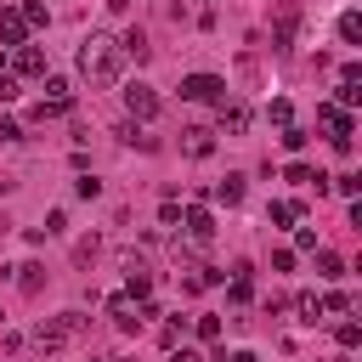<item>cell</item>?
<instances>
[{
  "label": "cell",
  "mask_w": 362,
  "mask_h": 362,
  "mask_svg": "<svg viewBox=\"0 0 362 362\" xmlns=\"http://www.w3.org/2000/svg\"><path fill=\"white\" fill-rule=\"evenodd\" d=\"M181 328H187V322H181V317H175V322H164V328H158V339H164V351H170V345H181Z\"/></svg>",
  "instance_id": "cell-34"
},
{
  "label": "cell",
  "mask_w": 362,
  "mask_h": 362,
  "mask_svg": "<svg viewBox=\"0 0 362 362\" xmlns=\"http://www.w3.org/2000/svg\"><path fill=\"white\" fill-rule=\"evenodd\" d=\"M356 102H362V90H356V85H345V79H339V96H334V107H345V113H351V107H356Z\"/></svg>",
  "instance_id": "cell-27"
},
{
  "label": "cell",
  "mask_w": 362,
  "mask_h": 362,
  "mask_svg": "<svg viewBox=\"0 0 362 362\" xmlns=\"http://www.w3.org/2000/svg\"><path fill=\"white\" fill-rule=\"evenodd\" d=\"M294 249L311 255V249H317V232H311V226H294Z\"/></svg>",
  "instance_id": "cell-33"
},
{
  "label": "cell",
  "mask_w": 362,
  "mask_h": 362,
  "mask_svg": "<svg viewBox=\"0 0 362 362\" xmlns=\"http://www.w3.org/2000/svg\"><path fill=\"white\" fill-rule=\"evenodd\" d=\"M0 45L11 51V45H28V17H23V6H0Z\"/></svg>",
  "instance_id": "cell-6"
},
{
  "label": "cell",
  "mask_w": 362,
  "mask_h": 362,
  "mask_svg": "<svg viewBox=\"0 0 362 362\" xmlns=\"http://www.w3.org/2000/svg\"><path fill=\"white\" fill-rule=\"evenodd\" d=\"M294 311H300V322H322V294H300Z\"/></svg>",
  "instance_id": "cell-20"
},
{
  "label": "cell",
  "mask_w": 362,
  "mask_h": 362,
  "mask_svg": "<svg viewBox=\"0 0 362 362\" xmlns=\"http://www.w3.org/2000/svg\"><path fill=\"white\" fill-rule=\"evenodd\" d=\"M34 345H40V351H62V345H68V328H62V317H45V322L34 328Z\"/></svg>",
  "instance_id": "cell-11"
},
{
  "label": "cell",
  "mask_w": 362,
  "mask_h": 362,
  "mask_svg": "<svg viewBox=\"0 0 362 362\" xmlns=\"http://www.w3.org/2000/svg\"><path fill=\"white\" fill-rule=\"evenodd\" d=\"M119 57H130V62H136V68H141V62H147V57H153V45H147V34H141V28H130V34H124V40H119Z\"/></svg>",
  "instance_id": "cell-13"
},
{
  "label": "cell",
  "mask_w": 362,
  "mask_h": 362,
  "mask_svg": "<svg viewBox=\"0 0 362 362\" xmlns=\"http://www.w3.org/2000/svg\"><path fill=\"white\" fill-rule=\"evenodd\" d=\"M294 23H300V6H277V34H272V45H277V51H288Z\"/></svg>",
  "instance_id": "cell-12"
},
{
  "label": "cell",
  "mask_w": 362,
  "mask_h": 362,
  "mask_svg": "<svg viewBox=\"0 0 362 362\" xmlns=\"http://www.w3.org/2000/svg\"><path fill=\"white\" fill-rule=\"evenodd\" d=\"M62 328H68V339H79V334L90 328V317H85V311H62Z\"/></svg>",
  "instance_id": "cell-25"
},
{
  "label": "cell",
  "mask_w": 362,
  "mask_h": 362,
  "mask_svg": "<svg viewBox=\"0 0 362 362\" xmlns=\"http://www.w3.org/2000/svg\"><path fill=\"white\" fill-rule=\"evenodd\" d=\"M0 6H6V0H0Z\"/></svg>",
  "instance_id": "cell-45"
},
{
  "label": "cell",
  "mask_w": 362,
  "mask_h": 362,
  "mask_svg": "<svg viewBox=\"0 0 362 362\" xmlns=\"http://www.w3.org/2000/svg\"><path fill=\"white\" fill-rule=\"evenodd\" d=\"M74 192H79V198H96V192H102V181H96V175H79V181H74Z\"/></svg>",
  "instance_id": "cell-36"
},
{
  "label": "cell",
  "mask_w": 362,
  "mask_h": 362,
  "mask_svg": "<svg viewBox=\"0 0 362 362\" xmlns=\"http://www.w3.org/2000/svg\"><path fill=\"white\" fill-rule=\"evenodd\" d=\"M266 221H277V226H294V221H305V204H300V198H277V204L266 209Z\"/></svg>",
  "instance_id": "cell-14"
},
{
  "label": "cell",
  "mask_w": 362,
  "mask_h": 362,
  "mask_svg": "<svg viewBox=\"0 0 362 362\" xmlns=\"http://www.w3.org/2000/svg\"><path fill=\"white\" fill-rule=\"evenodd\" d=\"M17 136H23V124H17V119H0V147H6V141H17Z\"/></svg>",
  "instance_id": "cell-40"
},
{
  "label": "cell",
  "mask_w": 362,
  "mask_h": 362,
  "mask_svg": "<svg viewBox=\"0 0 362 362\" xmlns=\"http://www.w3.org/2000/svg\"><path fill=\"white\" fill-rule=\"evenodd\" d=\"M192 328H198V339H221V317H209V311H204Z\"/></svg>",
  "instance_id": "cell-30"
},
{
  "label": "cell",
  "mask_w": 362,
  "mask_h": 362,
  "mask_svg": "<svg viewBox=\"0 0 362 362\" xmlns=\"http://www.w3.org/2000/svg\"><path fill=\"white\" fill-rule=\"evenodd\" d=\"M339 40H345V45H356V40H362V17H356V11H345V17H339Z\"/></svg>",
  "instance_id": "cell-22"
},
{
  "label": "cell",
  "mask_w": 362,
  "mask_h": 362,
  "mask_svg": "<svg viewBox=\"0 0 362 362\" xmlns=\"http://www.w3.org/2000/svg\"><path fill=\"white\" fill-rule=\"evenodd\" d=\"M328 192H339V198H356V192H362V175H356V170H345V175H328Z\"/></svg>",
  "instance_id": "cell-18"
},
{
  "label": "cell",
  "mask_w": 362,
  "mask_h": 362,
  "mask_svg": "<svg viewBox=\"0 0 362 362\" xmlns=\"http://www.w3.org/2000/svg\"><path fill=\"white\" fill-rule=\"evenodd\" d=\"M311 255H317V277H339V272H345V260H339L334 249H311Z\"/></svg>",
  "instance_id": "cell-19"
},
{
  "label": "cell",
  "mask_w": 362,
  "mask_h": 362,
  "mask_svg": "<svg viewBox=\"0 0 362 362\" xmlns=\"http://www.w3.org/2000/svg\"><path fill=\"white\" fill-rule=\"evenodd\" d=\"M294 266V249H272V272H288Z\"/></svg>",
  "instance_id": "cell-39"
},
{
  "label": "cell",
  "mask_w": 362,
  "mask_h": 362,
  "mask_svg": "<svg viewBox=\"0 0 362 362\" xmlns=\"http://www.w3.org/2000/svg\"><path fill=\"white\" fill-rule=\"evenodd\" d=\"M215 119H221V130H226V136H243L255 113H249V102H226V96H221V102H215Z\"/></svg>",
  "instance_id": "cell-7"
},
{
  "label": "cell",
  "mask_w": 362,
  "mask_h": 362,
  "mask_svg": "<svg viewBox=\"0 0 362 362\" xmlns=\"http://www.w3.org/2000/svg\"><path fill=\"white\" fill-rule=\"evenodd\" d=\"M62 226H68V215H62V209H51V215H45V238H57Z\"/></svg>",
  "instance_id": "cell-38"
},
{
  "label": "cell",
  "mask_w": 362,
  "mask_h": 362,
  "mask_svg": "<svg viewBox=\"0 0 362 362\" xmlns=\"http://www.w3.org/2000/svg\"><path fill=\"white\" fill-rule=\"evenodd\" d=\"M170 362H198V351H187V345L175 351V345H170Z\"/></svg>",
  "instance_id": "cell-41"
},
{
  "label": "cell",
  "mask_w": 362,
  "mask_h": 362,
  "mask_svg": "<svg viewBox=\"0 0 362 362\" xmlns=\"http://www.w3.org/2000/svg\"><path fill=\"white\" fill-rule=\"evenodd\" d=\"M266 119H272V124H288V119H294V107H288V96H277V102L266 107Z\"/></svg>",
  "instance_id": "cell-28"
},
{
  "label": "cell",
  "mask_w": 362,
  "mask_h": 362,
  "mask_svg": "<svg viewBox=\"0 0 362 362\" xmlns=\"http://www.w3.org/2000/svg\"><path fill=\"white\" fill-rule=\"evenodd\" d=\"M204 6H215V0H204Z\"/></svg>",
  "instance_id": "cell-44"
},
{
  "label": "cell",
  "mask_w": 362,
  "mask_h": 362,
  "mask_svg": "<svg viewBox=\"0 0 362 362\" xmlns=\"http://www.w3.org/2000/svg\"><path fill=\"white\" fill-rule=\"evenodd\" d=\"M90 260H96V238H79L74 243V266H90Z\"/></svg>",
  "instance_id": "cell-29"
},
{
  "label": "cell",
  "mask_w": 362,
  "mask_h": 362,
  "mask_svg": "<svg viewBox=\"0 0 362 362\" xmlns=\"http://www.w3.org/2000/svg\"><path fill=\"white\" fill-rule=\"evenodd\" d=\"M209 198H215V204H226V209H232V204H243V175L215 181V187H209Z\"/></svg>",
  "instance_id": "cell-15"
},
{
  "label": "cell",
  "mask_w": 362,
  "mask_h": 362,
  "mask_svg": "<svg viewBox=\"0 0 362 362\" xmlns=\"http://www.w3.org/2000/svg\"><path fill=\"white\" fill-rule=\"evenodd\" d=\"M107 317H113L124 334H136V328H141V300H130V294H113V300H107Z\"/></svg>",
  "instance_id": "cell-10"
},
{
  "label": "cell",
  "mask_w": 362,
  "mask_h": 362,
  "mask_svg": "<svg viewBox=\"0 0 362 362\" xmlns=\"http://www.w3.org/2000/svg\"><path fill=\"white\" fill-rule=\"evenodd\" d=\"M221 362H260L255 351H232V356H221Z\"/></svg>",
  "instance_id": "cell-42"
},
{
  "label": "cell",
  "mask_w": 362,
  "mask_h": 362,
  "mask_svg": "<svg viewBox=\"0 0 362 362\" xmlns=\"http://www.w3.org/2000/svg\"><path fill=\"white\" fill-rule=\"evenodd\" d=\"M181 153H187V158H209V153H215V130H209V124H187V130H181Z\"/></svg>",
  "instance_id": "cell-9"
},
{
  "label": "cell",
  "mask_w": 362,
  "mask_h": 362,
  "mask_svg": "<svg viewBox=\"0 0 362 362\" xmlns=\"http://www.w3.org/2000/svg\"><path fill=\"white\" fill-rule=\"evenodd\" d=\"M124 294H130V300H147V294H153V272H147L141 260H130V283H124Z\"/></svg>",
  "instance_id": "cell-17"
},
{
  "label": "cell",
  "mask_w": 362,
  "mask_h": 362,
  "mask_svg": "<svg viewBox=\"0 0 362 362\" xmlns=\"http://www.w3.org/2000/svg\"><path fill=\"white\" fill-rule=\"evenodd\" d=\"M339 79H345V85H362V62H356V57H351V62H339Z\"/></svg>",
  "instance_id": "cell-35"
},
{
  "label": "cell",
  "mask_w": 362,
  "mask_h": 362,
  "mask_svg": "<svg viewBox=\"0 0 362 362\" xmlns=\"http://www.w3.org/2000/svg\"><path fill=\"white\" fill-rule=\"evenodd\" d=\"M68 107H74V85H68L62 74H45V96L34 102V113H28V119H34V124H45V119H62Z\"/></svg>",
  "instance_id": "cell-2"
},
{
  "label": "cell",
  "mask_w": 362,
  "mask_h": 362,
  "mask_svg": "<svg viewBox=\"0 0 362 362\" xmlns=\"http://www.w3.org/2000/svg\"><path fill=\"white\" fill-rule=\"evenodd\" d=\"M6 232H11V221H6V215H0V238H6Z\"/></svg>",
  "instance_id": "cell-43"
},
{
  "label": "cell",
  "mask_w": 362,
  "mask_h": 362,
  "mask_svg": "<svg viewBox=\"0 0 362 362\" xmlns=\"http://www.w3.org/2000/svg\"><path fill=\"white\" fill-rule=\"evenodd\" d=\"M181 232H187L192 243H209V238H215V215H209L204 204H192V209H181Z\"/></svg>",
  "instance_id": "cell-8"
},
{
  "label": "cell",
  "mask_w": 362,
  "mask_h": 362,
  "mask_svg": "<svg viewBox=\"0 0 362 362\" xmlns=\"http://www.w3.org/2000/svg\"><path fill=\"white\" fill-rule=\"evenodd\" d=\"M351 305H356V300H351V294H339V288H334V294H322V317H345Z\"/></svg>",
  "instance_id": "cell-21"
},
{
  "label": "cell",
  "mask_w": 362,
  "mask_h": 362,
  "mask_svg": "<svg viewBox=\"0 0 362 362\" xmlns=\"http://www.w3.org/2000/svg\"><path fill=\"white\" fill-rule=\"evenodd\" d=\"M334 339H339V351H356V345H362V328H356V322H339Z\"/></svg>",
  "instance_id": "cell-23"
},
{
  "label": "cell",
  "mask_w": 362,
  "mask_h": 362,
  "mask_svg": "<svg viewBox=\"0 0 362 362\" xmlns=\"http://www.w3.org/2000/svg\"><path fill=\"white\" fill-rule=\"evenodd\" d=\"M181 96H187V102H221V96H226V79H221V74H187V79H181Z\"/></svg>",
  "instance_id": "cell-4"
},
{
  "label": "cell",
  "mask_w": 362,
  "mask_h": 362,
  "mask_svg": "<svg viewBox=\"0 0 362 362\" xmlns=\"http://www.w3.org/2000/svg\"><path fill=\"white\" fill-rule=\"evenodd\" d=\"M119 40L113 34H102V28H90L85 40H79V74L90 79V85H113L119 79Z\"/></svg>",
  "instance_id": "cell-1"
},
{
  "label": "cell",
  "mask_w": 362,
  "mask_h": 362,
  "mask_svg": "<svg viewBox=\"0 0 362 362\" xmlns=\"http://www.w3.org/2000/svg\"><path fill=\"white\" fill-rule=\"evenodd\" d=\"M277 141H283V147H288V153H300V147H305V141H311V136H305V130H300V124H283V136H277Z\"/></svg>",
  "instance_id": "cell-24"
},
{
  "label": "cell",
  "mask_w": 362,
  "mask_h": 362,
  "mask_svg": "<svg viewBox=\"0 0 362 362\" xmlns=\"http://www.w3.org/2000/svg\"><path fill=\"white\" fill-rule=\"evenodd\" d=\"M283 175H288V181H300V187H305V181H317V170H311V164H300V158H294Z\"/></svg>",
  "instance_id": "cell-32"
},
{
  "label": "cell",
  "mask_w": 362,
  "mask_h": 362,
  "mask_svg": "<svg viewBox=\"0 0 362 362\" xmlns=\"http://www.w3.org/2000/svg\"><path fill=\"white\" fill-rule=\"evenodd\" d=\"M23 96V79L17 74H0V102H17Z\"/></svg>",
  "instance_id": "cell-31"
},
{
  "label": "cell",
  "mask_w": 362,
  "mask_h": 362,
  "mask_svg": "<svg viewBox=\"0 0 362 362\" xmlns=\"http://www.w3.org/2000/svg\"><path fill=\"white\" fill-rule=\"evenodd\" d=\"M23 17H28V28H45V23H51V11H45L40 0H28V6H23Z\"/></svg>",
  "instance_id": "cell-26"
},
{
  "label": "cell",
  "mask_w": 362,
  "mask_h": 362,
  "mask_svg": "<svg viewBox=\"0 0 362 362\" xmlns=\"http://www.w3.org/2000/svg\"><path fill=\"white\" fill-rule=\"evenodd\" d=\"M158 107H164V102H158V90H153V85H141V79H130V85H124V113H130L136 124H141V119H158Z\"/></svg>",
  "instance_id": "cell-3"
},
{
  "label": "cell",
  "mask_w": 362,
  "mask_h": 362,
  "mask_svg": "<svg viewBox=\"0 0 362 362\" xmlns=\"http://www.w3.org/2000/svg\"><path fill=\"white\" fill-rule=\"evenodd\" d=\"M17 288H23V294H40V288H45V266H40V260H23V266H17Z\"/></svg>",
  "instance_id": "cell-16"
},
{
  "label": "cell",
  "mask_w": 362,
  "mask_h": 362,
  "mask_svg": "<svg viewBox=\"0 0 362 362\" xmlns=\"http://www.w3.org/2000/svg\"><path fill=\"white\" fill-rule=\"evenodd\" d=\"M158 221H164V226H181V204H175V198H164V209H158Z\"/></svg>",
  "instance_id": "cell-37"
},
{
  "label": "cell",
  "mask_w": 362,
  "mask_h": 362,
  "mask_svg": "<svg viewBox=\"0 0 362 362\" xmlns=\"http://www.w3.org/2000/svg\"><path fill=\"white\" fill-rule=\"evenodd\" d=\"M11 74L17 79H45V51L40 45H11Z\"/></svg>",
  "instance_id": "cell-5"
}]
</instances>
